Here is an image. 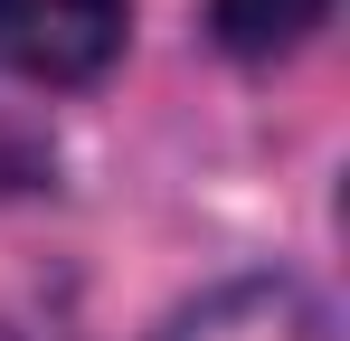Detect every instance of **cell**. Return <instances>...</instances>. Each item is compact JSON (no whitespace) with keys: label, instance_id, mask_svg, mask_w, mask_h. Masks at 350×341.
<instances>
[{"label":"cell","instance_id":"277c9868","mask_svg":"<svg viewBox=\"0 0 350 341\" xmlns=\"http://www.w3.org/2000/svg\"><path fill=\"white\" fill-rule=\"evenodd\" d=\"M48 180V152L19 133V123H0V199H19V190H38Z\"/></svg>","mask_w":350,"mask_h":341},{"label":"cell","instance_id":"6da1fadb","mask_svg":"<svg viewBox=\"0 0 350 341\" xmlns=\"http://www.w3.org/2000/svg\"><path fill=\"white\" fill-rule=\"evenodd\" d=\"M133 0H0V66L29 86H95L123 57Z\"/></svg>","mask_w":350,"mask_h":341},{"label":"cell","instance_id":"7a4b0ae2","mask_svg":"<svg viewBox=\"0 0 350 341\" xmlns=\"http://www.w3.org/2000/svg\"><path fill=\"white\" fill-rule=\"evenodd\" d=\"M152 341H322V303H312L303 275L256 266V275H228L199 303H180Z\"/></svg>","mask_w":350,"mask_h":341},{"label":"cell","instance_id":"3957f363","mask_svg":"<svg viewBox=\"0 0 350 341\" xmlns=\"http://www.w3.org/2000/svg\"><path fill=\"white\" fill-rule=\"evenodd\" d=\"M332 19V0H208V38L228 57H284Z\"/></svg>","mask_w":350,"mask_h":341}]
</instances>
